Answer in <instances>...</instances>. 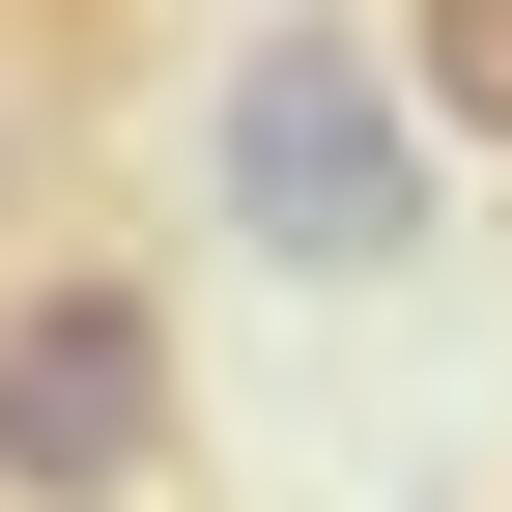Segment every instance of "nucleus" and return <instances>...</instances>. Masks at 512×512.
Listing matches in <instances>:
<instances>
[{"label": "nucleus", "mask_w": 512, "mask_h": 512, "mask_svg": "<svg viewBox=\"0 0 512 512\" xmlns=\"http://www.w3.org/2000/svg\"><path fill=\"white\" fill-rule=\"evenodd\" d=\"M200 370L143 256H0V512H171Z\"/></svg>", "instance_id": "f257e3e1"}, {"label": "nucleus", "mask_w": 512, "mask_h": 512, "mask_svg": "<svg viewBox=\"0 0 512 512\" xmlns=\"http://www.w3.org/2000/svg\"><path fill=\"white\" fill-rule=\"evenodd\" d=\"M228 200H256V256H399L427 228V114H399V57L370 29H256L228 57Z\"/></svg>", "instance_id": "f03ea898"}, {"label": "nucleus", "mask_w": 512, "mask_h": 512, "mask_svg": "<svg viewBox=\"0 0 512 512\" xmlns=\"http://www.w3.org/2000/svg\"><path fill=\"white\" fill-rule=\"evenodd\" d=\"M399 86L456 114V143H512V0H399Z\"/></svg>", "instance_id": "7ed1b4c3"}, {"label": "nucleus", "mask_w": 512, "mask_h": 512, "mask_svg": "<svg viewBox=\"0 0 512 512\" xmlns=\"http://www.w3.org/2000/svg\"><path fill=\"white\" fill-rule=\"evenodd\" d=\"M0 228H29V57H0Z\"/></svg>", "instance_id": "20e7f679"}]
</instances>
